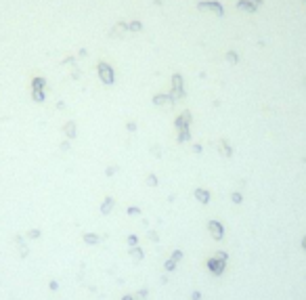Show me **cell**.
I'll use <instances>...</instances> for the list:
<instances>
[{"mask_svg":"<svg viewBox=\"0 0 306 300\" xmlns=\"http://www.w3.org/2000/svg\"><path fill=\"white\" fill-rule=\"evenodd\" d=\"M210 269H212V273H222V262L210 260Z\"/></svg>","mask_w":306,"mask_h":300,"instance_id":"6da1fadb","label":"cell"},{"mask_svg":"<svg viewBox=\"0 0 306 300\" xmlns=\"http://www.w3.org/2000/svg\"><path fill=\"white\" fill-rule=\"evenodd\" d=\"M124 300H132V298H124Z\"/></svg>","mask_w":306,"mask_h":300,"instance_id":"7a4b0ae2","label":"cell"}]
</instances>
